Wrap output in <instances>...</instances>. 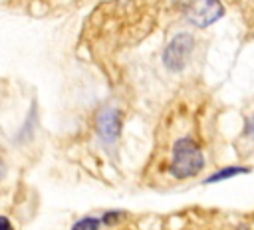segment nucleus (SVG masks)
Segmentation results:
<instances>
[{
    "instance_id": "nucleus-5",
    "label": "nucleus",
    "mask_w": 254,
    "mask_h": 230,
    "mask_svg": "<svg viewBox=\"0 0 254 230\" xmlns=\"http://www.w3.org/2000/svg\"><path fill=\"white\" fill-rule=\"evenodd\" d=\"M250 169L248 167H240V165H230V167H222L218 171H214L212 174H208L202 182L204 184H214V182H224V180H230L238 174H248Z\"/></svg>"
},
{
    "instance_id": "nucleus-1",
    "label": "nucleus",
    "mask_w": 254,
    "mask_h": 230,
    "mask_svg": "<svg viewBox=\"0 0 254 230\" xmlns=\"http://www.w3.org/2000/svg\"><path fill=\"white\" fill-rule=\"evenodd\" d=\"M206 165L204 153L200 149V145L185 135L181 139L175 141V145L171 147V161H169V174L177 180H187V178H194L202 172Z\"/></svg>"
},
{
    "instance_id": "nucleus-3",
    "label": "nucleus",
    "mask_w": 254,
    "mask_h": 230,
    "mask_svg": "<svg viewBox=\"0 0 254 230\" xmlns=\"http://www.w3.org/2000/svg\"><path fill=\"white\" fill-rule=\"evenodd\" d=\"M194 44L196 42H194V36L190 32H179V34H175L167 42V46L163 50V58H161L163 59V65L169 71H173V73L183 71L189 65L190 58H192Z\"/></svg>"
},
{
    "instance_id": "nucleus-10",
    "label": "nucleus",
    "mask_w": 254,
    "mask_h": 230,
    "mask_svg": "<svg viewBox=\"0 0 254 230\" xmlns=\"http://www.w3.org/2000/svg\"><path fill=\"white\" fill-rule=\"evenodd\" d=\"M0 230H14V224L8 216H0Z\"/></svg>"
},
{
    "instance_id": "nucleus-4",
    "label": "nucleus",
    "mask_w": 254,
    "mask_h": 230,
    "mask_svg": "<svg viewBox=\"0 0 254 230\" xmlns=\"http://www.w3.org/2000/svg\"><path fill=\"white\" fill-rule=\"evenodd\" d=\"M95 133L103 143H115L121 133V115L115 107L99 109L95 117Z\"/></svg>"
},
{
    "instance_id": "nucleus-9",
    "label": "nucleus",
    "mask_w": 254,
    "mask_h": 230,
    "mask_svg": "<svg viewBox=\"0 0 254 230\" xmlns=\"http://www.w3.org/2000/svg\"><path fill=\"white\" fill-rule=\"evenodd\" d=\"M244 137L254 139V115H248L244 119Z\"/></svg>"
},
{
    "instance_id": "nucleus-8",
    "label": "nucleus",
    "mask_w": 254,
    "mask_h": 230,
    "mask_svg": "<svg viewBox=\"0 0 254 230\" xmlns=\"http://www.w3.org/2000/svg\"><path fill=\"white\" fill-rule=\"evenodd\" d=\"M123 216H125V212H123V210H105V212L101 214V218H99V220H101V224H103V226H115Z\"/></svg>"
},
{
    "instance_id": "nucleus-11",
    "label": "nucleus",
    "mask_w": 254,
    "mask_h": 230,
    "mask_svg": "<svg viewBox=\"0 0 254 230\" xmlns=\"http://www.w3.org/2000/svg\"><path fill=\"white\" fill-rule=\"evenodd\" d=\"M4 174H6V167H4V163L0 161V182H2V178H4Z\"/></svg>"
},
{
    "instance_id": "nucleus-2",
    "label": "nucleus",
    "mask_w": 254,
    "mask_h": 230,
    "mask_svg": "<svg viewBox=\"0 0 254 230\" xmlns=\"http://www.w3.org/2000/svg\"><path fill=\"white\" fill-rule=\"evenodd\" d=\"M185 20L196 28H208L224 16V4L220 0H179Z\"/></svg>"
},
{
    "instance_id": "nucleus-6",
    "label": "nucleus",
    "mask_w": 254,
    "mask_h": 230,
    "mask_svg": "<svg viewBox=\"0 0 254 230\" xmlns=\"http://www.w3.org/2000/svg\"><path fill=\"white\" fill-rule=\"evenodd\" d=\"M99 228H101V220L97 216H81L71 224L69 230H99Z\"/></svg>"
},
{
    "instance_id": "nucleus-7",
    "label": "nucleus",
    "mask_w": 254,
    "mask_h": 230,
    "mask_svg": "<svg viewBox=\"0 0 254 230\" xmlns=\"http://www.w3.org/2000/svg\"><path fill=\"white\" fill-rule=\"evenodd\" d=\"M36 107H32V111L28 113V117H26V123L22 125V129H20V135H18V141H26V139H30L32 135H34V129H36V111H34Z\"/></svg>"
}]
</instances>
